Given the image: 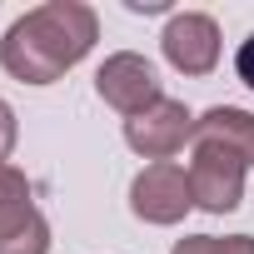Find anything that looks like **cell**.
<instances>
[{
    "mask_svg": "<svg viewBox=\"0 0 254 254\" xmlns=\"http://www.w3.org/2000/svg\"><path fill=\"white\" fill-rule=\"evenodd\" d=\"M100 40V20L80 0H45L25 10L5 40H0V65L20 85H55L65 70H75L90 45Z\"/></svg>",
    "mask_w": 254,
    "mask_h": 254,
    "instance_id": "1",
    "label": "cell"
},
{
    "mask_svg": "<svg viewBox=\"0 0 254 254\" xmlns=\"http://www.w3.org/2000/svg\"><path fill=\"white\" fill-rule=\"evenodd\" d=\"M190 190L204 214H229L244 199V170L254 165V115L214 105L194 120L190 140Z\"/></svg>",
    "mask_w": 254,
    "mask_h": 254,
    "instance_id": "2",
    "label": "cell"
},
{
    "mask_svg": "<svg viewBox=\"0 0 254 254\" xmlns=\"http://www.w3.org/2000/svg\"><path fill=\"white\" fill-rule=\"evenodd\" d=\"M0 254H50V224L15 165H0Z\"/></svg>",
    "mask_w": 254,
    "mask_h": 254,
    "instance_id": "3",
    "label": "cell"
},
{
    "mask_svg": "<svg viewBox=\"0 0 254 254\" xmlns=\"http://www.w3.org/2000/svg\"><path fill=\"white\" fill-rule=\"evenodd\" d=\"M130 209L145 224H180L194 209V190H190V170H180L175 160L145 165L130 185Z\"/></svg>",
    "mask_w": 254,
    "mask_h": 254,
    "instance_id": "4",
    "label": "cell"
},
{
    "mask_svg": "<svg viewBox=\"0 0 254 254\" xmlns=\"http://www.w3.org/2000/svg\"><path fill=\"white\" fill-rule=\"evenodd\" d=\"M95 90H100V100H105L110 110H120L125 120H135V115H145L150 105L165 100V95H160L155 65H150L145 55H135V50L110 55V60L95 70Z\"/></svg>",
    "mask_w": 254,
    "mask_h": 254,
    "instance_id": "5",
    "label": "cell"
},
{
    "mask_svg": "<svg viewBox=\"0 0 254 254\" xmlns=\"http://www.w3.org/2000/svg\"><path fill=\"white\" fill-rule=\"evenodd\" d=\"M194 140V115L185 110V100H160V105H150L145 115H135V120H125V145H130L140 160H170L175 150H185Z\"/></svg>",
    "mask_w": 254,
    "mask_h": 254,
    "instance_id": "6",
    "label": "cell"
},
{
    "mask_svg": "<svg viewBox=\"0 0 254 254\" xmlns=\"http://www.w3.org/2000/svg\"><path fill=\"white\" fill-rule=\"evenodd\" d=\"M160 50L180 75H209L219 65V25L199 10H180V15H170Z\"/></svg>",
    "mask_w": 254,
    "mask_h": 254,
    "instance_id": "7",
    "label": "cell"
},
{
    "mask_svg": "<svg viewBox=\"0 0 254 254\" xmlns=\"http://www.w3.org/2000/svg\"><path fill=\"white\" fill-rule=\"evenodd\" d=\"M15 140H20V125H15V110L0 100V165L10 160V150H15Z\"/></svg>",
    "mask_w": 254,
    "mask_h": 254,
    "instance_id": "8",
    "label": "cell"
},
{
    "mask_svg": "<svg viewBox=\"0 0 254 254\" xmlns=\"http://www.w3.org/2000/svg\"><path fill=\"white\" fill-rule=\"evenodd\" d=\"M170 254H219V239L214 234H185Z\"/></svg>",
    "mask_w": 254,
    "mask_h": 254,
    "instance_id": "9",
    "label": "cell"
},
{
    "mask_svg": "<svg viewBox=\"0 0 254 254\" xmlns=\"http://www.w3.org/2000/svg\"><path fill=\"white\" fill-rule=\"evenodd\" d=\"M234 75L254 90V35H249V40H239V50H234Z\"/></svg>",
    "mask_w": 254,
    "mask_h": 254,
    "instance_id": "10",
    "label": "cell"
},
{
    "mask_svg": "<svg viewBox=\"0 0 254 254\" xmlns=\"http://www.w3.org/2000/svg\"><path fill=\"white\" fill-rule=\"evenodd\" d=\"M219 254H254V239L249 234H229V239H219Z\"/></svg>",
    "mask_w": 254,
    "mask_h": 254,
    "instance_id": "11",
    "label": "cell"
}]
</instances>
